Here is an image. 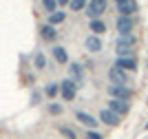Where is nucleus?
Listing matches in <instances>:
<instances>
[{"label": "nucleus", "instance_id": "obj_1", "mask_svg": "<svg viewBox=\"0 0 148 139\" xmlns=\"http://www.w3.org/2000/svg\"><path fill=\"white\" fill-rule=\"evenodd\" d=\"M108 95H111V99H124V102H130L135 93H133V88H130V86L111 84V86H108Z\"/></svg>", "mask_w": 148, "mask_h": 139}, {"label": "nucleus", "instance_id": "obj_2", "mask_svg": "<svg viewBox=\"0 0 148 139\" xmlns=\"http://www.w3.org/2000/svg\"><path fill=\"white\" fill-rule=\"evenodd\" d=\"M60 95H62L64 102H73L75 95H77V84H75L71 77L64 79V82H60Z\"/></svg>", "mask_w": 148, "mask_h": 139}, {"label": "nucleus", "instance_id": "obj_3", "mask_svg": "<svg viewBox=\"0 0 148 139\" xmlns=\"http://www.w3.org/2000/svg\"><path fill=\"white\" fill-rule=\"evenodd\" d=\"M117 36H128L135 31V18H130V16H117Z\"/></svg>", "mask_w": 148, "mask_h": 139}, {"label": "nucleus", "instance_id": "obj_4", "mask_svg": "<svg viewBox=\"0 0 148 139\" xmlns=\"http://www.w3.org/2000/svg\"><path fill=\"white\" fill-rule=\"evenodd\" d=\"M106 11V0H91L86 5V16L91 20H99V16Z\"/></svg>", "mask_w": 148, "mask_h": 139}, {"label": "nucleus", "instance_id": "obj_5", "mask_svg": "<svg viewBox=\"0 0 148 139\" xmlns=\"http://www.w3.org/2000/svg\"><path fill=\"white\" fill-rule=\"evenodd\" d=\"M75 119L80 121L82 126H86L88 130H95V128L99 126V119H97V117L88 115V113H84V110H77V113H75Z\"/></svg>", "mask_w": 148, "mask_h": 139}, {"label": "nucleus", "instance_id": "obj_6", "mask_svg": "<svg viewBox=\"0 0 148 139\" xmlns=\"http://www.w3.org/2000/svg\"><path fill=\"white\" fill-rule=\"evenodd\" d=\"M108 110L117 113L119 117L128 115L130 113V102H124V99H108Z\"/></svg>", "mask_w": 148, "mask_h": 139}, {"label": "nucleus", "instance_id": "obj_7", "mask_svg": "<svg viewBox=\"0 0 148 139\" xmlns=\"http://www.w3.org/2000/svg\"><path fill=\"white\" fill-rule=\"evenodd\" d=\"M108 79H111L113 84H122V86H128V73L122 71V68L113 66L111 71H108Z\"/></svg>", "mask_w": 148, "mask_h": 139}, {"label": "nucleus", "instance_id": "obj_8", "mask_svg": "<svg viewBox=\"0 0 148 139\" xmlns=\"http://www.w3.org/2000/svg\"><path fill=\"white\" fill-rule=\"evenodd\" d=\"M137 38L135 33H128V36H117L115 38V49H135Z\"/></svg>", "mask_w": 148, "mask_h": 139}, {"label": "nucleus", "instance_id": "obj_9", "mask_svg": "<svg viewBox=\"0 0 148 139\" xmlns=\"http://www.w3.org/2000/svg\"><path fill=\"white\" fill-rule=\"evenodd\" d=\"M102 124H106V126H117L119 124V115L117 113H113V110H108V108H104V110H99V117H97Z\"/></svg>", "mask_w": 148, "mask_h": 139}, {"label": "nucleus", "instance_id": "obj_10", "mask_svg": "<svg viewBox=\"0 0 148 139\" xmlns=\"http://www.w3.org/2000/svg\"><path fill=\"white\" fill-rule=\"evenodd\" d=\"M115 66L126 71V73H133V71H137V58H117Z\"/></svg>", "mask_w": 148, "mask_h": 139}, {"label": "nucleus", "instance_id": "obj_11", "mask_svg": "<svg viewBox=\"0 0 148 139\" xmlns=\"http://www.w3.org/2000/svg\"><path fill=\"white\" fill-rule=\"evenodd\" d=\"M137 0H124V2H119L117 5V11H119V16H130L133 18V13H137Z\"/></svg>", "mask_w": 148, "mask_h": 139}, {"label": "nucleus", "instance_id": "obj_12", "mask_svg": "<svg viewBox=\"0 0 148 139\" xmlns=\"http://www.w3.org/2000/svg\"><path fill=\"white\" fill-rule=\"evenodd\" d=\"M69 73H71V79L75 84L82 86V82H84V68H82V64H77V62L69 64Z\"/></svg>", "mask_w": 148, "mask_h": 139}, {"label": "nucleus", "instance_id": "obj_13", "mask_svg": "<svg viewBox=\"0 0 148 139\" xmlns=\"http://www.w3.org/2000/svg\"><path fill=\"white\" fill-rule=\"evenodd\" d=\"M40 36H42V40H47V42H56L58 31H56V27H51V24H44L42 29H40Z\"/></svg>", "mask_w": 148, "mask_h": 139}, {"label": "nucleus", "instance_id": "obj_14", "mask_svg": "<svg viewBox=\"0 0 148 139\" xmlns=\"http://www.w3.org/2000/svg\"><path fill=\"white\" fill-rule=\"evenodd\" d=\"M86 49L91 53H99V51H102V40H99V36H88L86 38Z\"/></svg>", "mask_w": 148, "mask_h": 139}, {"label": "nucleus", "instance_id": "obj_15", "mask_svg": "<svg viewBox=\"0 0 148 139\" xmlns=\"http://www.w3.org/2000/svg\"><path fill=\"white\" fill-rule=\"evenodd\" d=\"M53 58L58 64H69V53L64 47H53Z\"/></svg>", "mask_w": 148, "mask_h": 139}, {"label": "nucleus", "instance_id": "obj_16", "mask_svg": "<svg viewBox=\"0 0 148 139\" xmlns=\"http://www.w3.org/2000/svg\"><path fill=\"white\" fill-rule=\"evenodd\" d=\"M58 93H60V84H58V82H49V84L44 86V95L49 97V99H53Z\"/></svg>", "mask_w": 148, "mask_h": 139}, {"label": "nucleus", "instance_id": "obj_17", "mask_svg": "<svg viewBox=\"0 0 148 139\" xmlns=\"http://www.w3.org/2000/svg\"><path fill=\"white\" fill-rule=\"evenodd\" d=\"M64 20H66V13H64V11H53V13H49V24H51V27H56V24L64 22Z\"/></svg>", "mask_w": 148, "mask_h": 139}, {"label": "nucleus", "instance_id": "obj_18", "mask_svg": "<svg viewBox=\"0 0 148 139\" xmlns=\"http://www.w3.org/2000/svg\"><path fill=\"white\" fill-rule=\"evenodd\" d=\"M91 31H93V36H102L106 31V24L102 20H91Z\"/></svg>", "mask_w": 148, "mask_h": 139}, {"label": "nucleus", "instance_id": "obj_19", "mask_svg": "<svg viewBox=\"0 0 148 139\" xmlns=\"http://www.w3.org/2000/svg\"><path fill=\"white\" fill-rule=\"evenodd\" d=\"M33 66H36L38 71L47 68V58H44V53H36L33 55Z\"/></svg>", "mask_w": 148, "mask_h": 139}, {"label": "nucleus", "instance_id": "obj_20", "mask_svg": "<svg viewBox=\"0 0 148 139\" xmlns=\"http://www.w3.org/2000/svg\"><path fill=\"white\" fill-rule=\"evenodd\" d=\"M47 110H49V115L56 117V115H62L64 106H62V104H58V102H53V104H49V108H47Z\"/></svg>", "mask_w": 148, "mask_h": 139}, {"label": "nucleus", "instance_id": "obj_21", "mask_svg": "<svg viewBox=\"0 0 148 139\" xmlns=\"http://www.w3.org/2000/svg\"><path fill=\"white\" fill-rule=\"evenodd\" d=\"M117 58H135V49H115Z\"/></svg>", "mask_w": 148, "mask_h": 139}, {"label": "nucleus", "instance_id": "obj_22", "mask_svg": "<svg viewBox=\"0 0 148 139\" xmlns=\"http://www.w3.org/2000/svg\"><path fill=\"white\" fill-rule=\"evenodd\" d=\"M60 135H62V137H66V139H77L75 130H73V128H69V126H60Z\"/></svg>", "mask_w": 148, "mask_h": 139}, {"label": "nucleus", "instance_id": "obj_23", "mask_svg": "<svg viewBox=\"0 0 148 139\" xmlns=\"http://www.w3.org/2000/svg\"><path fill=\"white\" fill-rule=\"evenodd\" d=\"M71 9L73 11H82V9H86V0H71Z\"/></svg>", "mask_w": 148, "mask_h": 139}, {"label": "nucleus", "instance_id": "obj_24", "mask_svg": "<svg viewBox=\"0 0 148 139\" xmlns=\"http://www.w3.org/2000/svg\"><path fill=\"white\" fill-rule=\"evenodd\" d=\"M42 7L49 13H53V11H56V7H58V0H42Z\"/></svg>", "mask_w": 148, "mask_h": 139}, {"label": "nucleus", "instance_id": "obj_25", "mask_svg": "<svg viewBox=\"0 0 148 139\" xmlns=\"http://www.w3.org/2000/svg\"><path fill=\"white\" fill-rule=\"evenodd\" d=\"M84 137H86V139H102V133H97V130H88Z\"/></svg>", "mask_w": 148, "mask_h": 139}, {"label": "nucleus", "instance_id": "obj_26", "mask_svg": "<svg viewBox=\"0 0 148 139\" xmlns=\"http://www.w3.org/2000/svg\"><path fill=\"white\" fill-rule=\"evenodd\" d=\"M40 99H42V95H40V93H33V95H31V104H33V106H36V104H40Z\"/></svg>", "mask_w": 148, "mask_h": 139}, {"label": "nucleus", "instance_id": "obj_27", "mask_svg": "<svg viewBox=\"0 0 148 139\" xmlns=\"http://www.w3.org/2000/svg\"><path fill=\"white\" fill-rule=\"evenodd\" d=\"M58 5H62V7H66V5H71V0H58Z\"/></svg>", "mask_w": 148, "mask_h": 139}, {"label": "nucleus", "instance_id": "obj_28", "mask_svg": "<svg viewBox=\"0 0 148 139\" xmlns=\"http://www.w3.org/2000/svg\"><path fill=\"white\" fill-rule=\"evenodd\" d=\"M115 2H117V5H119V2H124V0H115Z\"/></svg>", "mask_w": 148, "mask_h": 139}, {"label": "nucleus", "instance_id": "obj_29", "mask_svg": "<svg viewBox=\"0 0 148 139\" xmlns=\"http://www.w3.org/2000/svg\"><path fill=\"white\" fill-rule=\"evenodd\" d=\"M146 128H148V124H146Z\"/></svg>", "mask_w": 148, "mask_h": 139}]
</instances>
